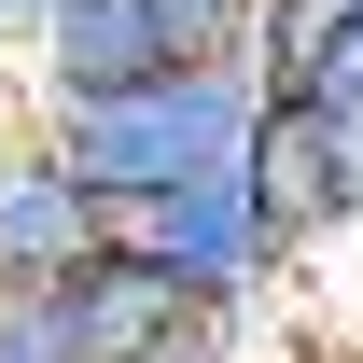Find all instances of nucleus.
I'll list each match as a JSON object with an SVG mask.
<instances>
[{"label": "nucleus", "mask_w": 363, "mask_h": 363, "mask_svg": "<svg viewBox=\"0 0 363 363\" xmlns=\"http://www.w3.org/2000/svg\"><path fill=\"white\" fill-rule=\"evenodd\" d=\"M28 126L84 168V196L126 224L154 196H196V182H238L252 140H266V84L252 70H182V84H112V98H43Z\"/></svg>", "instance_id": "1"}, {"label": "nucleus", "mask_w": 363, "mask_h": 363, "mask_svg": "<svg viewBox=\"0 0 363 363\" xmlns=\"http://www.w3.org/2000/svg\"><path fill=\"white\" fill-rule=\"evenodd\" d=\"M252 14H266V0H70L14 84H28V112H43V98L182 84V70H252Z\"/></svg>", "instance_id": "2"}, {"label": "nucleus", "mask_w": 363, "mask_h": 363, "mask_svg": "<svg viewBox=\"0 0 363 363\" xmlns=\"http://www.w3.org/2000/svg\"><path fill=\"white\" fill-rule=\"evenodd\" d=\"M112 252H140L154 279H182L196 308H238V321H266L279 294H294V238L266 224L252 168H238V182H196V196H154V210H126V224H112Z\"/></svg>", "instance_id": "3"}, {"label": "nucleus", "mask_w": 363, "mask_h": 363, "mask_svg": "<svg viewBox=\"0 0 363 363\" xmlns=\"http://www.w3.org/2000/svg\"><path fill=\"white\" fill-rule=\"evenodd\" d=\"M112 252V210L84 196V168L43 126H0V294H56Z\"/></svg>", "instance_id": "4"}, {"label": "nucleus", "mask_w": 363, "mask_h": 363, "mask_svg": "<svg viewBox=\"0 0 363 363\" xmlns=\"http://www.w3.org/2000/svg\"><path fill=\"white\" fill-rule=\"evenodd\" d=\"M252 196H266V224L294 238V266H321L335 238H363V140H335L308 98H266V140H252Z\"/></svg>", "instance_id": "5"}, {"label": "nucleus", "mask_w": 363, "mask_h": 363, "mask_svg": "<svg viewBox=\"0 0 363 363\" xmlns=\"http://www.w3.org/2000/svg\"><path fill=\"white\" fill-rule=\"evenodd\" d=\"M350 14H363V0H266V14H252V84H266V98H308L321 56L350 43Z\"/></svg>", "instance_id": "6"}, {"label": "nucleus", "mask_w": 363, "mask_h": 363, "mask_svg": "<svg viewBox=\"0 0 363 363\" xmlns=\"http://www.w3.org/2000/svg\"><path fill=\"white\" fill-rule=\"evenodd\" d=\"M0 363H84V321H70V279H56V294H0Z\"/></svg>", "instance_id": "7"}, {"label": "nucleus", "mask_w": 363, "mask_h": 363, "mask_svg": "<svg viewBox=\"0 0 363 363\" xmlns=\"http://www.w3.org/2000/svg\"><path fill=\"white\" fill-rule=\"evenodd\" d=\"M56 14H70V0H0V56L28 70V56H43V28H56Z\"/></svg>", "instance_id": "8"}]
</instances>
